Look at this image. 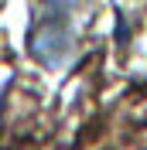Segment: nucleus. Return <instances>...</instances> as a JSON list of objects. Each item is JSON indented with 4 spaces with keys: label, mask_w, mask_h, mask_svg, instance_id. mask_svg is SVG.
I'll return each mask as SVG.
<instances>
[{
    "label": "nucleus",
    "mask_w": 147,
    "mask_h": 150,
    "mask_svg": "<svg viewBox=\"0 0 147 150\" xmlns=\"http://www.w3.org/2000/svg\"><path fill=\"white\" fill-rule=\"evenodd\" d=\"M69 45H72V38L65 28V17H55V14H45V24L31 34V55L48 62V65H58L69 51Z\"/></svg>",
    "instance_id": "f257e3e1"
},
{
    "label": "nucleus",
    "mask_w": 147,
    "mask_h": 150,
    "mask_svg": "<svg viewBox=\"0 0 147 150\" xmlns=\"http://www.w3.org/2000/svg\"><path fill=\"white\" fill-rule=\"evenodd\" d=\"M45 14H55V17H69V10L75 7V0H41Z\"/></svg>",
    "instance_id": "f03ea898"
}]
</instances>
